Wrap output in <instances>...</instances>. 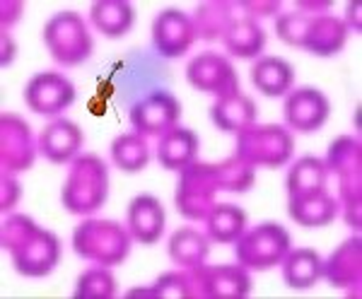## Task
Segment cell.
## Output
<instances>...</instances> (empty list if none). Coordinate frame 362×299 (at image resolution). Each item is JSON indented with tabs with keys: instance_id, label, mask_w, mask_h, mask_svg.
<instances>
[{
	"instance_id": "277c9868",
	"label": "cell",
	"mask_w": 362,
	"mask_h": 299,
	"mask_svg": "<svg viewBox=\"0 0 362 299\" xmlns=\"http://www.w3.org/2000/svg\"><path fill=\"white\" fill-rule=\"evenodd\" d=\"M131 239V232L114 220H85L73 232V249L83 259L109 268L124 263Z\"/></svg>"
},
{
	"instance_id": "5b68a950",
	"label": "cell",
	"mask_w": 362,
	"mask_h": 299,
	"mask_svg": "<svg viewBox=\"0 0 362 299\" xmlns=\"http://www.w3.org/2000/svg\"><path fill=\"white\" fill-rule=\"evenodd\" d=\"M295 140L278 123H251L237 133V157L251 167L278 169L293 157Z\"/></svg>"
},
{
	"instance_id": "4fadbf2b",
	"label": "cell",
	"mask_w": 362,
	"mask_h": 299,
	"mask_svg": "<svg viewBox=\"0 0 362 299\" xmlns=\"http://www.w3.org/2000/svg\"><path fill=\"white\" fill-rule=\"evenodd\" d=\"M25 102L34 114L56 116L75 102V87L61 73H37L25 87Z\"/></svg>"
},
{
	"instance_id": "9c48e42d",
	"label": "cell",
	"mask_w": 362,
	"mask_h": 299,
	"mask_svg": "<svg viewBox=\"0 0 362 299\" xmlns=\"http://www.w3.org/2000/svg\"><path fill=\"white\" fill-rule=\"evenodd\" d=\"M194 285V299H242L249 295L251 280L244 266H198L186 268Z\"/></svg>"
},
{
	"instance_id": "cb8c5ba5",
	"label": "cell",
	"mask_w": 362,
	"mask_h": 299,
	"mask_svg": "<svg viewBox=\"0 0 362 299\" xmlns=\"http://www.w3.org/2000/svg\"><path fill=\"white\" fill-rule=\"evenodd\" d=\"M341 205L334 196H329L326 191L314 193V196L305 198H290L288 213L297 225L302 227H326L336 220Z\"/></svg>"
},
{
	"instance_id": "3957f363",
	"label": "cell",
	"mask_w": 362,
	"mask_h": 299,
	"mask_svg": "<svg viewBox=\"0 0 362 299\" xmlns=\"http://www.w3.org/2000/svg\"><path fill=\"white\" fill-rule=\"evenodd\" d=\"M109 169L102 157L80 155L70 164L68 179L61 191V203L73 215H90L107 203Z\"/></svg>"
},
{
	"instance_id": "44dd1931",
	"label": "cell",
	"mask_w": 362,
	"mask_h": 299,
	"mask_svg": "<svg viewBox=\"0 0 362 299\" xmlns=\"http://www.w3.org/2000/svg\"><path fill=\"white\" fill-rule=\"evenodd\" d=\"M251 82L266 97H283L295 82V70L288 61L278 56H264L251 68Z\"/></svg>"
},
{
	"instance_id": "4316f807",
	"label": "cell",
	"mask_w": 362,
	"mask_h": 299,
	"mask_svg": "<svg viewBox=\"0 0 362 299\" xmlns=\"http://www.w3.org/2000/svg\"><path fill=\"white\" fill-rule=\"evenodd\" d=\"M169 259L181 268H198L203 266L210 254V239L206 234L191 230V227H181L169 237L167 244Z\"/></svg>"
},
{
	"instance_id": "9a60e30c",
	"label": "cell",
	"mask_w": 362,
	"mask_h": 299,
	"mask_svg": "<svg viewBox=\"0 0 362 299\" xmlns=\"http://www.w3.org/2000/svg\"><path fill=\"white\" fill-rule=\"evenodd\" d=\"M196 41L194 22L181 10H162L153 22V44L162 58H179Z\"/></svg>"
},
{
	"instance_id": "74e56055",
	"label": "cell",
	"mask_w": 362,
	"mask_h": 299,
	"mask_svg": "<svg viewBox=\"0 0 362 299\" xmlns=\"http://www.w3.org/2000/svg\"><path fill=\"white\" fill-rule=\"evenodd\" d=\"M331 8V0H297V10L305 15H324Z\"/></svg>"
},
{
	"instance_id": "1f68e13d",
	"label": "cell",
	"mask_w": 362,
	"mask_h": 299,
	"mask_svg": "<svg viewBox=\"0 0 362 299\" xmlns=\"http://www.w3.org/2000/svg\"><path fill=\"white\" fill-rule=\"evenodd\" d=\"M215 177H218L220 191L244 193L254 184V167L242 162L239 157H227L223 162H213Z\"/></svg>"
},
{
	"instance_id": "836d02e7",
	"label": "cell",
	"mask_w": 362,
	"mask_h": 299,
	"mask_svg": "<svg viewBox=\"0 0 362 299\" xmlns=\"http://www.w3.org/2000/svg\"><path fill=\"white\" fill-rule=\"evenodd\" d=\"M155 299L165 297V299H194V285H191V275L189 271H179V273H165L162 278H157V283L153 285Z\"/></svg>"
},
{
	"instance_id": "8992f818",
	"label": "cell",
	"mask_w": 362,
	"mask_h": 299,
	"mask_svg": "<svg viewBox=\"0 0 362 299\" xmlns=\"http://www.w3.org/2000/svg\"><path fill=\"white\" fill-rule=\"evenodd\" d=\"M46 49L61 66H80L92 54V37L78 13H58L44 27Z\"/></svg>"
},
{
	"instance_id": "f546056e",
	"label": "cell",
	"mask_w": 362,
	"mask_h": 299,
	"mask_svg": "<svg viewBox=\"0 0 362 299\" xmlns=\"http://www.w3.org/2000/svg\"><path fill=\"white\" fill-rule=\"evenodd\" d=\"M225 49L237 58H254L264 51L266 46V32L259 27V22L249 17H237L230 25V29L223 37Z\"/></svg>"
},
{
	"instance_id": "30bf717a",
	"label": "cell",
	"mask_w": 362,
	"mask_h": 299,
	"mask_svg": "<svg viewBox=\"0 0 362 299\" xmlns=\"http://www.w3.org/2000/svg\"><path fill=\"white\" fill-rule=\"evenodd\" d=\"M37 150L29 123L22 116L5 111L0 116V169L10 174L27 172L32 169Z\"/></svg>"
},
{
	"instance_id": "2e32d148",
	"label": "cell",
	"mask_w": 362,
	"mask_h": 299,
	"mask_svg": "<svg viewBox=\"0 0 362 299\" xmlns=\"http://www.w3.org/2000/svg\"><path fill=\"white\" fill-rule=\"evenodd\" d=\"M128 232L136 242L153 246L165 232V208L155 196H136L128 203Z\"/></svg>"
},
{
	"instance_id": "60d3db41",
	"label": "cell",
	"mask_w": 362,
	"mask_h": 299,
	"mask_svg": "<svg viewBox=\"0 0 362 299\" xmlns=\"http://www.w3.org/2000/svg\"><path fill=\"white\" fill-rule=\"evenodd\" d=\"M128 297H148V299H155V290H153V287H136V290L128 292Z\"/></svg>"
},
{
	"instance_id": "f1b7e54d",
	"label": "cell",
	"mask_w": 362,
	"mask_h": 299,
	"mask_svg": "<svg viewBox=\"0 0 362 299\" xmlns=\"http://www.w3.org/2000/svg\"><path fill=\"white\" fill-rule=\"evenodd\" d=\"M244 227H247V213L232 203H215L206 218L208 239L218 244H235L244 234Z\"/></svg>"
},
{
	"instance_id": "d590c367",
	"label": "cell",
	"mask_w": 362,
	"mask_h": 299,
	"mask_svg": "<svg viewBox=\"0 0 362 299\" xmlns=\"http://www.w3.org/2000/svg\"><path fill=\"white\" fill-rule=\"evenodd\" d=\"M237 8H242L247 13L249 20L256 22V17H271L278 15L280 10V0H242L237 3Z\"/></svg>"
},
{
	"instance_id": "5bb4252c",
	"label": "cell",
	"mask_w": 362,
	"mask_h": 299,
	"mask_svg": "<svg viewBox=\"0 0 362 299\" xmlns=\"http://www.w3.org/2000/svg\"><path fill=\"white\" fill-rule=\"evenodd\" d=\"M329 99L324 97V92L314 90V87H300V90L288 92L283 104L285 123L297 133L319 131L329 119Z\"/></svg>"
},
{
	"instance_id": "7402d4cb",
	"label": "cell",
	"mask_w": 362,
	"mask_h": 299,
	"mask_svg": "<svg viewBox=\"0 0 362 299\" xmlns=\"http://www.w3.org/2000/svg\"><path fill=\"white\" fill-rule=\"evenodd\" d=\"M235 10L237 3H227V0H208V3L196 5L194 17H191L196 29V39L203 41L223 39L230 25L237 20Z\"/></svg>"
},
{
	"instance_id": "4dcf8cb0",
	"label": "cell",
	"mask_w": 362,
	"mask_h": 299,
	"mask_svg": "<svg viewBox=\"0 0 362 299\" xmlns=\"http://www.w3.org/2000/svg\"><path fill=\"white\" fill-rule=\"evenodd\" d=\"M112 160L121 172L136 174L148 164L150 160V150L148 143L143 140V136L138 133H126V136H119L112 143Z\"/></svg>"
},
{
	"instance_id": "f35d334b",
	"label": "cell",
	"mask_w": 362,
	"mask_h": 299,
	"mask_svg": "<svg viewBox=\"0 0 362 299\" xmlns=\"http://www.w3.org/2000/svg\"><path fill=\"white\" fill-rule=\"evenodd\" d=\"M0 46H3V58H0V66H8V63L13 61V56H15V44H13V39H10L8 29H3V34H0Z\"/></svg>"
},
{
	"instance_id": "ab89813d",
	"label": "cell",
	"mask_w": 362,
	"mask_h": 299,
	"mask_svg": "<svg viewBox=\"0 0 362 299\" xmlns=\"http://www.w3.org/2000/svg\"><path fill=\"white\" fill-rule=\"evenodd\" d=\"M360 3H348V25L350 27H355V29H358V32H360V29H362V22H360ZM346 25V27H348Z\"/></svg>"
},
{
	"instance_id": "d4e9b609",
	"label": "cell",
	"mask_w": 362,
	"mask_h": 299,
	"mask_svg": "<svg viewBox=\"0 0 362 299\" xmlns=\"http://www.w3.org/2000/svg\"><path fill=\"white\" fill-rule=\"evenodd\" d=\"M90 20L104 37L119 39L133 27L136 13H133V5L126 0H97L90 8Z\"/></svg>"
},
{
	"instance_id": "8fae6325",
	"label": "cell",
	"mask_w": 362,
	"mask_h": 299,
	"mask_svg": "<svg viewBox=\"0 0 362 299\" xmlns=\"http://www.w3.org/2000/svg\"><path fill=\"white\" fill-rule=\"evenodd\" d=\"M131 126L138 136H165L181 119L179 99L169 92H153L131 107Z\"/></svg>"
},
{
	"instance_id": "83f0119b",
	"label": "cell",
	"mask_w": 362,
	"mask_h": 299,
	"mask_svg": "<svg viewBox=\"0 0 362 299\" xmlns=\"http://www.w3.org/2000/svg\"><path fill=\"white\" fill-rule=\"evenodd\" d=\"M326 164L319 157H302L293 164V169L288 172V196L290 198H305L314 196V193L326 191Z\"/></svg>"
},
{
	"instance_id": "d6a6232c",
	"label": "cell",
	"mask_w": 362,
	"mask_h": 299,
	"mask_svg": "<svg viewBox=\"0 0 362 299\" xmlns=\"http://www.w3.org/2000/svg\"><path fill=\"white\" fill-rule=\"evenodd\" d=\"M116 295V280L114 275L102 268H90L78 278L73 297L75 299H112Z\"/></svg>"
},
{
	"instance_id": "d6986e66",
	"label": "cell",
	"mask_w": 362,
	"mask_h": 299,
	"mask_svg": "<svg viewBox=\"0 0 362 299\" xmlns=\"http://www.w3.org/2000/svg\"><path fill=\"white\" fill-rule=\"evenodd\" d=\"M348 37V27L336 15H312L302 39V49L314 56H334L343 49Z\"/></svg>"
},
{
	"instance_id": "e575fe53",
	"label": "cell",
	"mask_w": 362,
	"mask_h": 299,
	"mask_svg": "<svg viewBox=\"0 0 362 299\" xmlns=\"http://www.w3.org/2000/svg\"><path fill=\"white\" fill-rule=\"evenodd\" d=\"M309 17H312V15H305V13H300V10L278 15V20H276L278 39L285 41L288 46H300V49H302V39H305Z\"/></svg>"
},
{
	"instance_id": "ba28073f",
	"label": "cell",
	"mask_w": 362,
	"mask_h": 299,
	"mask_svg": "<svg viewBox=\"0 0 362 299\" xmlns=\"http://www.w3.org/2000/svg\"><path fill=\"white\" fill-rule=\"evenodd\" d=\"M220 191L215 177L213 162H191L181 169V177L174 193V203L181 218L186 220H206L215 208V193Z\"/></svg>"
},
{
	"instance_id": "8d00e7d4",
	"label": "cell",
	"mask_w": 362,
	"mask_h": 299,
	"mask_svg": "<svg viewBox=\"0 0 362 299\" xmlns=\"http://www.w3.org/2000/svg\"><path fill=\"white\" fill-rule=\"evenodd\" d=\"M20 201V184L10 177V172L0 174V210L8 213L15 208V203Z\"/></svg>"
},
{
	"instance_id": "6da1fadb",
	"label": "cell",
	"mask_w": 362,
	"mask_h": 299,
	"mask_svg": "<svg viewBox=\"0 0 362 299\" xmlns=\"http://www.w3.org/2000/svg\"><path fill=\"white\" fill-rule=\"evenodd\" d=\"M0 246L10 254L17 273L44 278L61 261V242L27 215H8L0 227Z\"/></svg>"
},
{
	"instance_id": "e0dca14e",
	"label": "cell",
	"mask_w": 362,
	"mask_h": 299,
	"mask_svg": "<svg viewBox=\"0 0 362 299\" xmlns=\"http://www.w3.org/2000/svg\"><path fill=\"white\" fill-rule=\"evenodd\" d=\"M321 275L334 287H360L362 283V239L360 234L346 239L324 261Z\"/></svg>"
},
{
	"instance_id": "ac0fdd59",
	"label": "cell",
	"mask_w": 362,
	"mask_h": 299,
	"mask_svg": "<svg viewBox=\"0 0 362 299\" xmlns=\"http://www.w3.org/2000/svg\"><path fill=\"white\" fill-rule=\"evenodd\" d=\"M80 148H83V131L78 128V123L68 119L51 121L39 136V152L54 164L75 160Z\"/></svg>"
},
{
	"instance_id": "ffe728a7",
	"label": "cell",
	"mask_w": 362,
	"mask_h": 299,
	"mask_svg": "<svg viewBox=\"0 0 362 299\" xmlns=\"http://www.w3.org/2000/svg\"><path fill=\"white\" fill-rule=\"evenodd\" d=\"M198 145H201L198 143V136L191 131V128L174 126L172 131L160 138V145H157V160H160L162 169L181 172V169H186L191 162H196Z\"/></svg>"
},
{
	"instance_id": "603a6c76",
	"label": "cell",
	"mask_w": 362,
	"mask_h": 299,
	"mask_svg": "<svg viewBox=\"0 0 362 299\" xmlns=\"http://www.w3.org/2000/svg\"><path fill=\"white\" fill-rule=\"evenodd\" d=\"M210 119L225 133H239L251 123H256V104L242 92L223 97L210 107Z\"/></svg>"
},
{
	"instance_id": "7a4b0ae2",
	"label": "cell",
	"mask_w": 362,
	"mask_h": 299,
	"mask_svg": "<svg viewBox=\"0 0 362 299\" xmlns=\"http://www.w3.org/2000/svg\"><path fill=\"white\" fill-rule=\"evenodd\" d=\"M326 172L338 177V205L355 234L362 230V143L353 136H341L329 145Z\"/></svg>"
},
{
	"instance_id": "52a82bcc",
	"label": "cell",
	"mask_w": 362,
	"mask_h": 299,
	"mask_svg": "<svg viewBox=\"0 0 362 299\" xmlns=\"http://www.w3.org/2000/svg\"><path fill=\"white\" fill-rule=\"evenodd\" d=\"M235 244L239 266L251 271H268V268H276L290 251V234L278 222H264L244 232Z\"/></svg>"
},
{
	"instance_id": "7c38bea8",
	"label": "cell",
	"mask_w": 362,
	"mask_h": 299,
	"mask_svg": "<svg viewBox=\"0 0 362 299\" xmlns=\"http://www.w3.org/2000/svg\"><path fill=\"white\" fill-rule=\"evenodd\" d=\"M186 80H189L191 87L215 95L218 99L239 92V78L232 63L220 54H213V51L191 58L189 66H186Z\"/></svg>"
},
{
	"instance_id": "484cf974",
	"label": "cell",
	"mask_w": 362,
	"mask_h": 299,
	"mask_svg": "<svg viewBox=\"0 0 362 299\" xmlns=\"http://www.w3.org/2000/svg\"><path fill=\"white\" fill-rule=\"evenodd\" d=\"M283 263V280L293 290H307V287L317 285L321 278V268L324 261L314 249H295L288 251Z\"/></svg>"
}]
</instances>
